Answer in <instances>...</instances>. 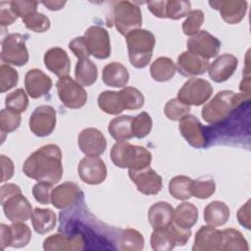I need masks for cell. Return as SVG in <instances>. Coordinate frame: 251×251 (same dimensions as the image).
I'll return each mask as SVG.
<instances>
[{"mask_svg": "<svg viewBox=\"0 0 251 251\" xmlns=\"http://www.w3.org/2000/svg\"><path fill=\"white\" fill-rule=\"evenodd\" d=\"M176 72V66L174 61L168 57L157 58L150 67V75L156 81H168Z\"/></svg>", "mask_w": 251, "mask_h": 251, "instance_id": "31", "label": "cell"}, {"mask_svg": "<svg viewBox=\"0 0 251 251\" xmlns=\"http://www.w3.org/2000/svg\"><path fill=\"white\" fill-rule=\"evenodd\" d=\"M21 125L19 113L9 109H2L0 112V129L2 133H9L16 130Z\"/></svg>", "mask_w": 251, "mask_h": 251, "instance_id": "47", "label": "cell"}, {"mask_svg": "<svg viewBox=\"0 0 251 251\" xmlns=\"http://www.w3.org/2000/svg\"><path fill=\"white\" fill-rule=\"evenodd\" d=\"M249 249L247 240L242 233L235 228H226L222 230L223 251H247Z\"/></svg>", "mask_w": 251, "mask_h": 251, "instance_id": "33", "label": "cell"}, {"mask_svg": "<svg viewBox=\"0 0 251 251\" xmlns=\"http://www.w3.org/2000/svg\"><path fill=\"white\" fill-rule=\"evenodd\" d=\"M26 28L34 32H45L50 27V20L42 13L34 12L23 19Z\"/></svg>", "mask_w": 251, "mask_h": 251, "instance_id": "44", "label": "cell"}, {"mask_svg": "<svg viewBox=\"0 0 251 251\" xmlns=\"http://www.w3.org/2000/svg\"><path fill=\"white\" fill-rule=\"evenodd\" d=\"M38 2L36 1H12L13 11L22 19L36 12Z\"/></svg>", "mask_w": 251, "mask_h": 251, "instance_id": "53", "label": "cell"}, {"mask_svg": "<svg viewBox=\"0 0 251 251\" xmlns=\"http://www.w3.org/2000/svg\"><path fill=\"white\" fill-rule=\"evenodd\" d=\"M45 67L57 76H68L71 70V60L67 52L61 47H52L44 54Z\"/></svg>", "mask_w": 251, "mask_h": 251, "instance_id": "23", "label": "cell"}, {"mask_svg": "<svg viewBox=\"0 0 251 251\" xmlns=\"http://www.w3.org/2000/svg\"><path fill=\"white\" fill-rule=\"evenodd\" d=\"M18 19V16L13 11L12 8V1L6 2L1 1L0 2V24L2 26H7L9 25H12L16 20Z\"/></svg>", "mask_w": 251, "mask_h": 251, "instance_id": "54", "label": "cell"}, {"mask_svg": "<svg viewBox=\"0 0 251 251\" xmlns=\"http://www.w3.org/2000/svg\"><path fill=\"white\" fill-rule=\"evenodd\" d=\"M19 74L18 72L7 64L0 66V91L4 93L18 84Z\"/></svg>", "mask_w": 251, "mask_h": 251, "instance_id": "46", "label": "cell"}, {"mask_svg": "<svg viewBox=\"0 0 251 251\" xmlns=\"http://www.w3.org/2000/svg\"><path fill=\"white\" fill-rule=\"evenodd\" d=\"M204 22V13L201 10H192L182 23V30L185 35L193 36L196 34Z\"/></svg>", "mask_w": 251, "mask_h": 251, "instance_id": "45", "label": "cell"}, {"mask_svg": "<svg viewBox=\"0 0 251 251\" xmlns=\"http://www.w3.org/2000/svg\"><path fill=\"white\" fill-rule=\"evenodd\" d=\"M168 229L176 243V246H182L185 245L188 239L191 235L190 228H183L177 225H176L174 222L168 226Z\"/></svg>", "mask_w": 251, "mask_h": 251, "instance_id": "51", "label": "cell"}, {"mask_svg": "<svg viewBox=\"0 0 251 251\" xmlns=\"http://www.w3.org/2000/svg\"><path fill=\"white\" fill-rule=\"evenodd\" d=\"M192 180L186 176H176L173 177L169 182L170 194L177 200L189 199L191 194Z\"/></svg>", "mask_w": 251, "mask_h": 251, "instance_id": "37", "label": "cell"}, {"mask_svg": "<svg viewBox=\"0 0 251 251\" xmlns=\"http://www.w3.org/2000/svg\"><path fill=\"white\" fill-rule=\"evenodd\" d=\"M34 230L39 234H45L51 231L57 223L56 214L51 209L35 208L30 216Z\"/></svg>", "mask_w": 251, "mask_h": 251, "instance_id": "29", "label": "cell"}, {"mask_svg": "<svg viewBox=\"0 0 251 251\" xmlns=\"http://www.w3.org/2000/svg\"><path fill=\"white\" fill-rule=\"evenodd\" d=\"M229 208L222 201H212L204 209L205 222L213 226H224L229 219Z\"/></svg>", "mask_w": 251, "mask_h": 251, "instance_id": "28", "label": "cell"}, {"mask_svg": "<svg viewBox=\"0 0 251 251\" xmlns=\"http://www.w3.org/2000/svg\"><path fill=\"white\" fill-rule=\"evenodd\" d=\"M97 101L99 108L110 115H119L125 110L120 94L117 91H103L99 94Z\"/></svg>", "mask_w": 251, "mask_h": 251, "instance_id": "35", "label": "cell"}, {"mask_svg": "<svg viewBox=\"0 0 251 251\" xmlns=\"http://www.w3.org/2000/svg\"><path fill=\"white\" fill-rule=\"evenodd\" d=\"M112 22L118 31L126 36L130 31L141 27L140 8L129 1H119L113 7Z\"/></svg>", "mask_w": 251, "mask_h": 251, "instance_id": "4", "label": "cell"}, {"mask_svg": "<svg viewBox=\"0 0 251 251\" xmlns=\"http://www.w3.org/2000/svg\"><path fill=\"white\" fill-rule=\"evenodd\" d=\"M83 38L90 54L97 59H107L111 54V43L108 31L100 25L89 26Z\"/></svg>", "mask_w": 251, "mask_h": 251, "instance_id": "11", "label": "cell"}, {"mask_svg": "<svg viewBox=\"0 0 251 251\" xmlns=\"http://www.w3.org/2000/svg\"><path fill=\"white\" fill-rule=\"evenodd\" d=\"M1 168H2V178L1 181L4 182L10 179L14 175V164L12 160L5 155H1Z\"/></svg>", "mask_w": 251, "mask_h": 251, "instance_id": "55", "label": "cell"}, {"mask_svg": "<svg viewBox=\"0 0 251 251\" xmlns=\"http://www.w3.org/2000/svg\"><path fill=\"white\" fill-rule=\"evenodd\" d=\"M152 129V119L146 112H141L131 121V131L136 138H143Z\"/></svg>", "mask_w": 251, "mask_h": 251, "instance_id": "41", "label": "cell"}, {"mask_svg": "<svg viewBox=\"0 0 251 251\" xmlns=\"http://www.w3.org/2000/svg\"><path fill=\"white\" fill-rule=\"evenodd\" d=\"M216 190L215 181L211 178H199L192 180L191 194L199 199L209 198Z\"/></svg>", "mask_w": 251, "mask_h": 251, "instance_id": "43", "label": "cell"}, {"mask_svg": "<svg viewBox=\"0 0 251 251\" xmlns=\"http://www.w3.org/2000/svg\"><path fill=\"white\" fill-rule=\"evenodd\" d=\"M29 129L36 136L44 137L53 132L56 126V112L49 105H41L34 109L29 118Z\"/></svg>", "mask_w": 251, "mask_h": 251, "instance_id": "8", "label": "cell"}, {"mask_svg": "<svg viewBox=\"0 0 251 251\" xmlns=\"http://www.w3.org/2000/svg\"><path fill=\"white\" fill-rule=\"evenodd\" d=\"M198 219L196 206L189 202H183L174 210V223L183 228L192 227Z\"/></svg>", "mask_w": 251, "mask_h": 251, "instance_id": "30", "label": "cell"}, {"mask_svg": "<svg viewBox=\"0 0 251 251\" xmlns=\"http://www.w3.org/2000/svg\"><path fill=\"white\" fill-rule=\"evenodd\" d=\"M69 48L75 54V56L79 60L88 59V57L91 55L83 36H78L74 38L69 43Z\"/></svg>", "mask_w": 251, "mask_h": 251, "instance_id": "52", "label": "cell"}, {"mask_svg": "<svg viewBox=\"0 0 251 251\" xmlns=\"http://www.w3.org/2000/svg\"><path fill=\"white\" fill-rule=\"evenodd\" d=\"M24 174L37 181L55 184L63 176L62 152L59 146L47 144L34 151L23 165Z\"/></svg>", "mask_w": 251, "mask_h": 251, "instance_id": "1", "label": "cell"}, {"mask_svg": "<svg viewBox=\"0 0 251 251\" xmlns=\"http://www.w3.org/2000/svg\"><path fill=\"white\" fill-rule=\"evenodd\" d=\"M1 60L8 65L22 67L28 61L25 37L21 33H10L2 40Z\"/></svg>", "mask_w": 251, "mask_h": 251, "instance_id": "5", "label": "cell"}, {"mask_svg": "<svg viewBox=\"0 0 251 251\" xmlns=\"http://www.w3.org/2000/svg\"><path fill=\"white\" fill-rule=\"evenodd\" d=\"M75 76L76 81L83 86L92 85L98 76L96 65L89 59L78 60L75 65Z\"/></svg>", "mask_w": 251, "mask_h": 251, "instance_id": "34", "label": "cell"}, {"mask_svg": "<svg viewBox=\"0 0 251 251\" xmlns=\"http://www.w3.org/2000/svg\"><path fill=\"white\" fill-rule=\"evenodd\" d=\"M25 86L27 94L37 99L48 94L52 87V79L41 70L31 69L25 74Z\"/></svg>", "mask_w": 251, "mask_h": 251, "instance_id": "19", "label": "cell"}, {"mask_svg": "<svg viewBox=\"0 0 251 251\" xmlns=\"http://www.w3.org/2000/svg\"><path fill=\"white\" fill-rule=\"evenodd\" d=\"M1 204L6 218L12 223H24L27 221L32 214L31 204L22 192L1 200Z\"/></svg>", "mask_w": 251, "mask_h": 251, "instance_id": "13", "label": "cell"}, {"mask_svg": "<svg viewBox=\"0 0 251 251\" xmlns=\"http://www.w3.org/2000/svg\"><path fill=\"white\" fill-rule=\"evenodd\" d=\"M190 12L189 1L170 0L166 4V18L171 20H178L187 16Z\"/></svg>", "mask_w": 251, "mask_h": 251, "instance_id": "48", "label": "cell"}, {"mask_svg": "<svg viewBox=\"0 0 251 251\" xmlns=\"http://www.w3.org/2000/svg\"><path fill=\"white\" fill-rule=\"evenodd\" d=\"M190 112V106L184 104L177 98L170 99L164 108L166 117L171 121H179Z\"/></svg>", "mask_w": 251, "mask_h": 251, "instance_id": "42", "label": "cell"}, {"mask_svg": "<svg viewBox=\"0 0 251 251\" xmlns=\"http://www.w3.org/2000/svg\"><path fill=\"white\" fill-rule=\"evenodd\" d=\"M85 248V240L81 234H52L43 242L45 251H80Z\"/></svg>", "mask_w": 251, "mask_h": 251, "instance_id": "18", "label": "cell"}, {"mask_svg": "<svg viewBox=\"0 0 251 251\" xmlns=\"http://www.w3.org/2000/svg\"><path fill=\"white\" fill-rule=\"evenodd\" d=\"M0 245L2 249L8 246L22 248L28 244L31 238V230L23 222L13 223L11 226L1 224Z\"/></svg>", "mask_w": 251, "mask_h": 251, "instance_id": "10", "label": "cell"}, {"mask_svg": "<svg viewBox=\"0 0 251 251\" xmlns=\"http://www.w3.org/2000/svg\"><path fill=\"white\" fill-rule=\"evenodd\" d=\"M119 243L121 250L140 251L144 247V237L134 228H126L120 234Z\"/></svg>", "mask_w": 251, "mask_h": 251, "instance_id": "36", "label": "cell"}, {"mask_svg": "<svg viewBox=\"0 0 251 251\" xmlns=\"http://www.w3.org/2000/svg\"><path fill=\"white\" fill-rule=\"evenodd\" d=\"M128 176L142 194L155 195L162 189V176L150 167L140 171H128Z\"/></svg>", "mask_w": 251, "mask_h": 251, "instance_id": "16", "label": "cell"}, {"mask_svg": "<svg viewBox=\"0 0 251 251\" xmlns=\"http://www.w3.org/2000/svg\"><path fill=\"white\" fill-rule=\"evenodd\" d=\"M174 208L165 201L154 203L148 210V221L154 229L168 227L174 222Z\"/></svg>", "mask_w": 251, "mask_h": 251, "instance_id": "25", "label": "cell"}, {"mask_svg": "<svg viewBox=\"0 0 251 251\" xmlns=\"http://www.w3.org/2000/svg\"><path fill=\"white\" fill-rule=\"evenodd\" d=\"M119 94L125 110H137L144 105V96L135 87L126 86Z\"/></svg>", "mask_w": 251, "mask_h": 251, "instance_id": "38", "label": "cell"}, {"mask_svg": "<svg viewBox=\"0 0 251 251\" xmlns=\"http://www.w3.org/2000/svg\"><path fill=\"white\" fill-rule=\"evenodd\" d=\"M152 155L143 146L129 144L126 157V168L128 171H140L150 167Z\"/></svg>", "mask_w": 251, "mask_h": 251, "instance_id": "27", "label": "cell"}, {"mask_svg": "<svg viewBox=\"0 0 251 251\" xmlns=\"http://www.w3.org/2000/svg\"><path fill=\"white\" fill-rule=\"evenodd\" d=\"M131 116H120L114 118L108 126V131L117 141H126L133 137L131 131Z\"/></svg>", "mask_w": 251, "mask_h": 251, "instance_id": "32", "label": "cell"}, {"mask_svg": "<svg viewBox=\"0 0 251 251\" xmlns=\"http://www.w3.org/2000/svg\"><path fill=\"white\" fill-rule=\"evenodd\" d=\"M237 220L242 226L250 229V200L237 211Z\"/></svg>", "mask_w": 251, "mask_h": 251, "instance_id": "56", "label": "cell"}, {"mask_svg": "<svg viewBox=\"0 0 251 251\" xmlns=\"http://www.w3.org/2000/svg\"><path fill=\"white\" fill-rule=\"evenodd\" d=\"M6 108L17 113H23L28 105V98L22 88H18L9 93L5 98Z\"/></svg>", "mask_w": 251, "mask_h": 251, "instance_id": "40", "label": "cell"}, {"mask_svg": "<svg viewBox=\"0 0 251 251\" xmlns=\"http://www.w3.org/2000/svg\"><path fill=\"white\" fill-rule=\"evenodd\" d=\"M238 60L232 54H223L218 57L208 68L210 77L216 82L227 80L235 72Z\"/></svg>", "mask_w": 251, "mask_h": 251, "instance_id": "24", "label": "cell"}, {"mask_svg": "<svg viewBox=\"0 0 251 251\" xmlns=\"http://www.w3.org/2000/svg\"><path fill=\"white\" fill-rule=\"evenodd\" d=\"M178 129L184 139L194 148H204L208 140L200 121L193 115H186L179 120Z\"/></svg>", "mask_w": 251, "mask_h": 251, "instance_id": "15", "label": "cell"}, {"mask_svg": "<svg viewBox=\"0 0 251 251\" xmlns=\"http://www.w3.org/2000/svg\"><path fill=\"white\" fill-rule=\"evenodd\" d=\"M42 4L51 11H58L65 6L66 1H43Z\"/></svg>", "mask_w": 251, "mask_h": 251, "instance_id": "59", "label": "cell"}, {"mask_svg": "<svg viewBox=\"0 0 251 251\" xmlns=\"http://www.w3.org/2000/svg\"><path fill=\"white\" fill-rule=\"evenodd\" d=\"M150 243L154 251H170L176 246L168 227L154 229L151 234Z\"/></svg>", "mask_w": 251, "mask_h": 251, "instance_id": "39", "label": "cell"}, {"mask_svg": "<svg viewBox=\"0 0 251 251\" xmlns=\"http://www.w3.org/2000/svg\"><path fill=\"white\" fill-rule=\"evenodd\" d=\"M130 64L136 69H143L151 61L155 47V36L147 29H135L126 35Z\"/></svg>", "mask_w": 251, "mask_h": 251, "instance_id": "3", "label": "cell"}, {"mask_svg": "<svg viewBox=\"0 0 251 251\" xmlns=\"http://www.w3.org/2000/svg\"><path fill=\"white\" fill-rule=\"evenodd\" d=\"M209 60L204 59L189 51L182 52L176 62V70L183 76L203 75L208 71Z\"/></svg>", "mask_w": 251, "mask_h": 251, "instance_id": "22", "label": "cell"}, {"mask_svg": "<svg viewBox=\"0 0 251 251\" xmlns=\"http://www.w3.org/2000/svg\"><path fill=\"white\" fill-rule=\"evenodd\" d=\"M211 83L203 78L192 77L184 82L177 92V99L186 105L200 106L212 96Z\"/></svg>", "mask_w": 251, "mask_h": 251, "instance_id": "6", "label": "cell"}, {"mask_svg": "<svg viewBox=\"0 0 251 251\" xmlns=\"http://www.w3.org/2000/svg\"><path fill=\"white\" fill-rule=\"evenodd\" d=\"M222 247V230L213 226H201L195 234L193 251H218Z\"/></svg>", "mask_w": 251, "mask_h": 251, "instance_id": "21", "label": "cell"}, {"mask_svg": "<svg viewBox=\"0 0 251 251\" xmlns=\"http://www.w3.org/2000/svg\"><path fill=\"white\" fill-rule=\"evenodd\" d=\"M58 96L64 106L70 109H78L84 106L87 100V93L76 80L71 76L61 77L57 83Z\"/></svg>", "mask_w": 251, "mask_h": 251, "instance_id": "7", "label": "cell"}, {"mask_svg": "<svg viewBox=\"0 0 251 251\" xmlns=\"http://www.w3.org/2000/svg\"><path fill=\"white\" fill-rule=\"evenodd\" d=\"M186 46L187 51L209 60L219 54L221 42L207 30H199L187 40Z\"/></svg>", "mask_w": 251, "mask_h": 251, "instance_id": "9", "label": "cell"}, {"mask_svg": "<svg viewBox=\"0 0 251 251\" xmlns=\"http://www.w3.org/2000/svg\"><path fill=\"white\" fill-rule=\"evenodd\" d=\"M209 4L213 9L219 10L223 20L230 25L238 24L239 22H241L247 11L246 1H210Z\"/></svg>", "mask_w": 251, "mask_h": 251, "instance_id": "20", "label": "cell"}, {"mask_svg": "<svg viewBox=\"0 0 251 251\" xmlns=\"http://www.w3.org/2000/svg\"><path fill=\"white\" fill-rule=\"evenodd\" d=\"M129 144L127 141H118L113 145L110 156L115 166L122 169L126 168V156Z\"/></svg>", "mask_w": 251, "mask_h": 251, "instance_id": "49", "label": "cell"}, {"mask_svg": "<svg viewBox=\"0 0 251 251\" xmlns=\"http://www.w3.org/2000/svg\"><path fill=\"white\" fill-rule=\"evenodd\" d=\"M52 191V184L42 181H38L36 184L33 185L32 188V194L35 200L43 205H47L51 202Z\"/></svg>", "mask_w": 251, "mask_h": 251, "instance_id": "50", "label": "cell"}, {"mask_svg": "<svg viewBox=\"0 0 251 251\" xmlns=\"http://www.w3.org/2000/svg\"><path fill=\"white\" fill-rule=\"evenodd\" d=\"M22 192L21 188L19 185L15 183H7L1 186V200H4L11 195H14L16 193Z\"/></svg>", "mask_w": 251, "mask_h": 251, "instance_id": "58", "label": "cell"}, {"mask_svg": "<svg viewBox=\"0 0 251 251\" xmlns=\"http://www.w3.org/2000/svg\"><path fill=\"white\" fill-rule=\"evenodd\" d=\"M166 4L167 1H152L147 4L148 10L158 18H166Z\"/></svg>", "mask_w": 251, "mask_h": 251, "instance_id": "57", "label": "cell"}, {"mask_svg": "<svg viewBox=\"0 0 251 251\" xmlns=\"http://www.w3.org/2000/svg\"><path fill=\"white\" fill-rule=\"evenodd\" d=\"M83 193L75 182H64L53 188L51 195L52 205L60 210L75 207L82 199Z\"/></svg>", "mask_w": 251, "mask_h": 251, "instance_id": "14", "label": "cell"}, {"mask_svg": "<svg viewBox=\"0 0 251 251\" xmlns=\"http://www.w3.org/2000/svg\"><path fill=\"white\" fill-rule=\"evenodd\" d=\"M128 71L119 62L107 64L102 72L103 82L111 87H126L128 82Z\"/></svg>", "mask_w": 251, "mask_h": 251, "instance_id": "26", "label": "cell"}, {"mask_svg": "<svg viewBox=\"0 0 251 251\" xmlns=\"http://www.w3.org/2000/svg\"><path fill=\"white\" fill-rule=\"evenodd\" d=\"M78 147L87 156H99L107 148L104 134L97 128L87 127L80 131L77 138Z\"/></svg>", "mask_w": 251, "mask_h": 251, "instance_id": "17", "label": "cell"}, {"mask_svg": "<svg viewBox=\"0 0 251 251\" xmlns=\"http://www.w3.org/2000/svg\"><path fill=\"white\" fill-rule=\"evenodd\" d=\"M77 173L83 182L96 185L105 180L107 168L104 161L98 156H87L78 163Z\"/></svg>", "mask_w": 251, "mask_h": 251, "instance_id": "12", "label": "cell"}, {"mask_svg": "<svg viewBox=\"0 0 251 251\" xmlns=\"http://www.w3.org/2000/svg\"><path fill=\"white\" fill-rule=\"evenodd\" d=\"M249 95L235 93L231 90L219 91L211 101L202 108V118L210 125H217L226 121L232 112L244 102H248Z\"/></svg>", "mask_w": 251, "mask_h": 251, "instance_id": "2", "label": "cell"}]
</instances>
